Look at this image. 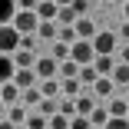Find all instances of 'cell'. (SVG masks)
Segmentation results:
<instances>
[{
  "label": "cell",
  "instance_id": "obj_1",
  "mask_svg": "<svg viewBox=\"0 0 129 129\" xmlns=\"http://www.w3.org/2000/svg\"><path fill=\"white\" fill-rule=\"evenodd\" d=\"M37 27H40L37 10H17V17H13V30H17L20 37H33Z\"/></svg>",
  "mask_w": 129,
  "mask_h": 129
},
{
  "label": "cell",
  "instance_id": "obj_2",
  "mask_svg": "<svg viewBox=\"0 0 129 129\" xmlns=\"http://www.w3.org/2000/svg\"><path fill=\"white\" fill-rule=\"evenodd\" d=\"M70 60H73V63H80V66H93V60H96L93 40H76V43L70 46Z\"/></svg>",
  "mask_w": 129,
  "mask_h": 129
},
{
  "label": "cell",
  "instance_id": "obj_3",
  "mask_svg": "<svg viewBox=\"0 0 129 129\" xmlns=\"http://www.w3.org/2000/svg\"><path fill=\"white\" fill-rule=\"evenodd\" d=\"M17 50H20V33L13 30V23L0 27V53H4V56H13Z\"/></svg>",
  "mask_w": 129,
  "mask_h": 129
},
{
  "label": "cell",
  "instance_id": "obj_4",
  "mask_svg": "<svg viewBox=\"0 0 129 129\" xmlns=\"http://www.w3.org/2000/svg\"><path fill=\"white\" fill-rule=\"evenodd\" d=\"M93 50H96V56H113L116 53V33H96Z\"/></svg>",
  "mask_w": 129,
  "mask_h": 129
},
{
  "label": "cell",
  "instance_id": "obj_5",
  "mask_svg": "<svg viewBox=\"0 0 129 129\" xmlns=\"http://www.w3.org/2000/svg\"><path fill=\"white\" fill-rule=\"evenodd\" d=\"M33 73H37V80H40V83H43V80H53V76L60 73V63H56L53 56H40L37 66H33Z\"/></svg>",
  "mask_w": 129,
  "mask_h": 129
},
{
  "label": "cell",
  "instance_id": "obj_6",
  "mask_svg": "<svg viewBox=\"0 0 129 129\" xmlns=\"http://www.w3.org/2000/svg\"><path fill=\"white\" fill-rule=\"evenodd\" d=\"M73 103H76V116H89V113L96 109V96H93V89H83Z\"/></svg>",
  "mask_w": 129,
  "mask_h": 129
},
{
  "label": "cell",
  "instance_id": "obj_7",
  "mask_svg": "<svg viewBox=\"0 0 129 129\" xmlns=\"http://www.w3.org/2000/svg\"><path fill=\"white\" fill-rule=\"evenodd\" d=\"M13 86H20V93H23V89H30V86H40V80H37L33 70H17L13 73Z\"/></svg>",
  "mask_w": 129,
  "mask_h": 129
},
{
  "label": "cell",
  "instance_id": "obj_8",
  "mask_svg": "<svg viewBox=\"0 0 129 129\" xmlns=\"http://www.w3.org/2000/svg\"><path fill=\"white\" fill-rule=\"evenodd\" d=\"M37 37H40V40H50V43H56V37H60V23H56V20H43L40 27H37Z\"/></svg>",
  "mask_w": 129,
  "mask_h": 129
},
{
  "label": "cell",
  "instance_id": "obj_9",
  "mask_svg": "<svg viewBox=\"0 0 129 129\" xmlns=\"http://www.w3.org/2000/svg\"><path fill=\"white\" fill-rule=\"evenodd\" d=\"M73 30H76L80 40H93V37H96V23H93L89 17H80V20L73 23Z\"/></svg>",
  "mask_w": 129,
  "mask_h": 129
},
{
  "label": "cell",
  "instance_id": "obj_10",
  "mask_svg": "<svg viewBox=\"0 0 129 129\" xmlns=\"http://www.w3.org/2000/svg\"><path fill=\"white\" fill-rule=\"evenodd\" d=\"M0 99H4V106H7V109L17 106V103H20V86H13V80L4 83V86H0Z\"/></svg>",
  "mask_w": 129,
  "mask_h": 129
},
{
  "label": "cell",
  "instance_id": "obj_11",
  "mask_svg": "<svg viewBox=\"0 0 129 129\" xmlns=\"http://www.w3.org/2000/svg\"><path fill=\"white\" fill-rule=\"evenodd\" d=\"M116 63H119L116 56H96V60H93V70H96L99 76H113V70H116Z\"/></svg>",
  "mask_w": 129,
  "mask_h": 129
},
{
  "label": "cell",
  "instance_id": "obj_12",
  "mask_svg": "<svg viewBox=\"0 0 129 129\" xmlns=\"http://www.w3.org/2000/svg\"><path fill=\"white\" fill-rule=\"evenodd\" d=\"M106 109H109V116H113V119H126V116H129V103H126L122 96H113Z\"/></svg>",
  "mask_w": 129,
  "mask_h": 129
},
{
  "label": "cell",
  "instance_id": "obj_13",
  "mask_svg": "<svg viewBox=\"0 0 129 129\" xmlns=\"http://www.w3.org/2000/svg\"><path fill=\"white\" fill-rule=\"evenodd\" d=\"M37 60H40V56L27 53V50H17V53H13V66H17V70H33Z\"/></svg>",
  "mask_w": 129,
  "mask_h": 129
},
{
  "label": "cell",
  "instance_id": "obj_14",
  "mask_svg": "<svg viewBox=\"0 0 129 129\" xmlns=\"http://www.w3.org/2000/svg\"><path fill=\"white\" fill-rule=\"evenodd\" d=\"M13 17H17V0H0V27L13 23Z\"/></svg>",
  "mask_w": 129,
  "mask_h": 129
},
{
  "label": "cell",
  "instance_id": "obj_15",
  "mask_svg": "<svg viewBox=\"0 0 129 129\" xmlns=\"http://www.w3.org/2000/svg\"><path fill=\"white\" fill-rule=\"evenodd\" d=\"M13 73H17L13 56H4V53H0V86H4V83H10V80H13Z\"/></svg>",
  "mask_w": 129,
  "mask_h": 129
},
{
  "label": "cell",
  "instance_id": "obj_16",
  "mask_svg": "<svg viewBox=\"0 0 129 129\" xmlns=\"http://www.w3.org/2000/svg\"><path fill=\"white\" fill-rule=\"evenodd\" d=\"M40 103H43V96H40V86H30V89H23L20 93V106H40Z\"/></svg>",
  "mask_w": 129,
  "mask_h": 129
},
{
  "label": "cell",
  "instance_id": "obj_17",
  "mask_svg": "<svg viewBox=\"0 0 129 129\" xmlns=\"http://www.w3.org/2000/svg\"><path fill=\"white\" fill-rule=\"evenodd\" d=\"M56 13H60V7L53 4V0H43V4H37V17H40V23H43V20H56Z\"/></svg>",
  "mask_w": 129,
  "mask_h": 129
},
{
  "label": "cell",
  "instance_id": "obj_18",
  "mask_svg": "<svg viewBox=\"0 0 129 129\" xmlns=\"http://www.w3.org/2000/svg\"><path fill=\"white\" fill-rule=\"evenodd\" d=\"M83 89H86V86H83L80 80H63V83H60V93H63L66 99H76V96H80Z\"/></svg>",
  "mask_w": 129,
  "mask_h": 129
},
{
  "label": "cell",
  "instance_id": "obj_19",
  "mask_svg": "<svg viewBox=\"0 0 129 129\" xmlns=\"http://www.w3.org/2000/svg\"><path fill=\"white\" fill-rule=\"evenodd\" d=\"M76 80H80L86 89H93V86H96V80H99V73H96L93 66H80V76H76Z\"/></svg>",
  "mask_w": 129,
  "mask_h": 129
},
{
  "label": "cell",
  "instance_id": "obj_20",
  "mask_svg": "<svg viewBox=\"0 0 129 129\" xmlns=\"http://www.w3.org/2000/svg\"><path fill=\"white\" fill-rule=\"evenodd\" d=\"M27 116H30V113H27V106H20V103L7 109V119H10L13 126H23V122H27Z\"/></svg>",
  "mask_w": 129,
  "mask_h": 129
},
{
  "label": "cell",
  "instance_id": "obj_21",
  "mask_svg": "<svg viewBox=\"0 0 129 129\" xmlns=\"http://www.w3.org/2000/svg\"><path fill=\"white\" fill-rule=\"evenodd\" d=\"M113 80H109V76H99V80H96V86H93V96H113Z\"/></svg>",
  "mask_w": 129,
  "mask_h": 129
},
{
  "label": "cell",
  "instance_id": "obj_22",
  "mask_svg": "<svg viewBox=\"0 0 129 129\" xmlns=\"http://www.w3.org/2000/svg\"><path fill=\"white\" fill-rule=\"evenodd\" d=\"M40 96H43V99H56V96H60V83H56V80H43V83H40Z\"/></svg>",
  "mask_w": 129,
  "mask_h": 129
},
{
  "label": "cell",
  "instance_id": "obj_23",
  "mask_svg": "<svg viewBox=\"0 0 129 129\" xmlns=\"http://www.w3.org/2000/svg\"><path fill=\"white\" fill-rule=\"evenodd\" d=\"M76 20H80V17H76L73 7H60V13H56V23H60V27H73Z\"/></svg>",
  "mask_w": 129,
  "mask_h": 129
},
{
  "label": "cell",
  "instance_id": "obj_24",
  "mask_svg": "<svg viewBox=\"0 0 129 129\" xmlns=\"http://www.w3.org/2000/svg\"><path fill=\"white\" fill-rule=\"evenodd\" d=\"M37 113H40V116H46V119H53V116L60 113V103H56V99H43L40 106H37Z\"/></svg>",
  "mask_w": 129,
  "mask_h": 129
},
{
  "label": "cell",
  "instance_id": "obj_25",
  "mask_svg": "<svg viewBox=\"0 0 129 129\" xmlns=\"http://www.w3.org/2000/svg\"><path fill=\"white\" fill-rule=\"evenodd\" d=\"M109 119H113V116H109V109H99V106H96V109L89 113V122H93V126H99V129H106V122H109Z\"/></svg>",
  "mask_w": 129,
  "mask_h": 129
},
{
  "label": "cell",
  "instance_id": "obj_26",
  "mask_svg": "<svg viewBox=\"0 0 129 129\" xmlns=\"http://www.w3.org/2000/svg\"><path fill=\"white\" fill-rule=\"evenodd\" d=\"M109 80H113L116 86H126V83H129V66H126V63H116V70H113Z\"/></svg>",
  "mask_w": 129,
  "mask_h": 129
},
{
  "label": "cell",
  "instance_id": "obj_27",
  "mask_svg": "<svg viewBox=\"0 0 129 129\" xmlns=\"http://www.w3.org/2000/svg\"><path fill=\"white\" fill-rule=\"evenodd\" d=\"M60 73H63V80H76V76H80V63L63 60V63H60Z\"/></svg>",
  "mask_w": 129,
  "mask_h": 129
},
{
  "label": "cell",
  "instance_id": "obj_28",
  "mask_svg": "<svg viewBox=\"0 0 129 129\" xmlns=\"http://www.w3.org/2000/svg\"><path fill=\"white\" fill-rule=\"evenodd\" d=\"M23 126H27V129H46V126H50V119H46V116H40V113H30Z\"/></svg>",
  "mask_w": 129,
  "mask_h": 129
},
{
  "label": "cell",
  "instance_id": "obj_29",
  "mask_svg": "<svg viewBox=\"0 0 129 129\" xmlns=\"http://www.w3.org/2000/svg\"><path fill=\"white\" fill-rule=\"evenodd\" d=\"M53 60H56V63H63V60H70V46H66L63 40H56V43H53Z\"/></svg>",
  "mask_w": 129,
  "mask_h": 129
},
{
  "label": "cell",
  "instance_id": "obj_30",
  "mask_svg": "<svg viewBox=\"0 0 129 129\" xmlns=\"http://www.w3.org/2000/svg\"><path fill=\"white\" fill-rule=\"evenodd\" d=\"M56 40H63L66 46H73L80 37H76V30H73V27H60V37H56Z\"/></svg>",
  "mask_w": 129,
  "mask_h": 129
},
{
  "label": "cell",
  "instance_id": "obj_31",
  "mask_svg": "<svg viewBox=\"0 0 129 129\" xmlns=\"http://www.w3.org/2000/svg\"><path fill=\"white\" fill-rule=\"evenodd\" d=\"M60 113H63L66 119H76V103H73V99H60Z\"/></svg>",
  "mask_w": 129,
  "mask_h": 129
},
{
  "label": "cell",
  "instance_id": "obj_32",
  "mask_svg": "<svg viewBox=\"0 0 129 129\" xmlns=\"http://www.w3.org/2000/svg\"><path fill=\"white\" fill-rule=\"evenodd\" d=\"M46 129H70V119H66L63 113H56L53 119H50V126H46Z\"/></svg>",
  "mask_w": 129,
  "mask_h": 129
},
{
  "label": "cell",
  "instance_id": "obj_33",
  "mask_svg": "<svg viewBox=\"0 0 129 129\" xmlns=\"http://www.w3.org/2000/svg\"><path fill=\"white\" fill-rule=\"evenodd\" d=\"M70 129H93V122H89V116H76V119H70Z\"/></svg>",
  "mask_w": 129,
  "mask_h": 129
},
{
  "label": "cell",
  "instance_id": "obj_34",
  "mask_svg": "<svg viewBox=\"0 0 129 129\" xmlns=\"http://www.w3.org/2000/svg\"><path fill=\"white\" fill-rule=\"evenodd\" d=\"M70 7L76 10V17H86V10H89V0H73Z\"/></svg>",
  "mask_w": 129,
  "mask_h": 129
},
{
  "label": "cell",
  "instance_id": "obj_35",
  "mask_svg": "<svg viewBox=\"0 0 129 129\" xmlns=\"http://www.w3.org/2000/svg\"><path fill=\"white\" fill-rule=\"evenodd\" d=\"M106 129H129V119H109Z\"/></svg>",
  "mask_w": 129,
  "mask_h": 129
},
{
  "label": "cell",
  "instance_id": "obj_36",
  "mask_svg": "<svg viewBox=\"0 0 129 129\" xmlns=\"http://www.w3.org/2000/svg\"><path fill=\"white\" fill-rule=\"evenodd\" d=\"M33 43H37L33 37H20V50H27V53H33Z\"/></svg>",
  "mask_w": 129,
  "mask_h": 129
},
{
  "label": "cell",
  "instance_id": "obj_37",
  "mask_svg": "<svg viewBox=\"0 0 129 129\" xmlns=\"http://www.w3.org/2000/svg\"><path fill=\"white\" fill-rule=\"evenodd\" d=\"M17 10H37V0H17Z\"/></svg>",
  "mask_w": 129,
  "mask_h": 129
},
{
  "label": "cell",
  "instance_id": "obj_38",
  "mask_svg": "<svg viewBox=\"0 0 129 129\" xmlns=\"http://www.w3.org/2000/svg\"><path fill=\"white\" fill-rule=\"evenodd\" d=\"M119 63H126V66H129V46H122V50H119Z\"/></svg>",
  "mask_w": 129,
  "mask_h": 129
},
{
  "label": "cell",
  "instance_id": "obj_39",
  "mask_svg": "<svg viewBox=\"0 0 129 129\" xmlns=\"http://www.w3.org/2000/svg\"><path fill=\"white\" fill-rule=\"evenodd\" d=\"M116 37H122V40H129V20H126L122 27H119V33H116Z\"/></svg>",
  "mask_w": 129,
  "mask_h": 129
},
{
  "label": "cell",
  "instance_id": "obj_40",
  "mask_svg": "<svg viewBox=\"0 0 129 129\" xmlns=\"http://www.w3.org/2000/svg\"><path fill=\"white\" fill-rule=\"evenodd\" d=\"M0 129H17V126H13V122H10V119L4 116V119H0Z\"/></svg>",
  "mask_w": 129,
  "mask_h": 129
},
{
  "label": "cell",
  "instance_id": "obj_41",
  "mask_svg": "<svg viewBox=\"0 0 129 129\" xmlns=\"http://www.w3.org/2000/svg\"><path fill=\"white\" fill-rule=\"evenodd\" d=\"M53 4H56V7H70V4H73V0H53Z\"/></svg>",
  "mask_w": 129,
  "mask_h": 129
},
{
  "label": "cell",
  "instance_id": "obj_42",
  "mask_svg": "<svg viewBox=\"0 0 129 129\" xmlns=\"http://www.w3.org/2000/svg\"><path fill=\"white\" fill-rule=\"evenodd\" d=\"M126 20H129V4H126Z\"/></svg>",
  "mask_w": 129,
  "mask_h": 129
},
{
  "label": "cell",
  "instance_id": "obj_43",
  "mask_svg": "<svg viewBox=\"0 0 129 129\" xmlns=\"http://www.w3.org/2000/svg\"><path fill=\"white\" fill-rule=\"evenodd\" d=\"M17 129H27V126H17Z\"/></svg>",
  "mask_w": 129,
  "mask_h": 129
},
{
  "label": "cell",
  "instance_id": "obj_44",
  "mask_svg": "<svg viewBox=\"0 0 129 129\" xmlns=\"http://www.w3.org/2000/svg\"><path fill=\"white\" fill-rule=\"evenodd\" d=\"M37 4H43V0H37Z\"/></svg>",
  "mask_w": 129,
  "mask_h": 129
},
{
  "label": "cell",
  "instance_id": "obj_45",
  "mask_svg": "<svg viewBox=\"0 0 129 129\" xmlns=\"http://www.w3.org/2000/svg\"><path fill=\"white\" fill-rule=\"evenodd\" d=\"M126 4H129V0H126Z\"/></svg>",
  "mask_w": 129,
  "mask_h": 129
},
{
  "label": "cell",
  "instance_id": "obj_46",
  "mask_svg": "<svg viewBox=\"0 0 129 129\" xmlns=\"http://www.w3.org/2000/svg\"><path fill=\"white\" fill-rule=\"evenodd\" d=\"M126 119H129V116H126Z\"/></svg>",
  "mask_w": 129,
  "mask_h": 129
}]
</instances>
